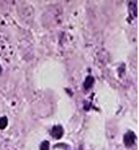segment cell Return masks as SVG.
<instances>
[{
  "mask_svg": "<svg viewBox=\"0 0 139 150\" xmlns=\"http://www.w3.org/2000/svg\"><path fill=\"white\" fill-rule=\"evenodd\" d=\"M0 74H1V66H0Z\"/></svg>",
  "mask_w": 139,
  "mask_h": 150,
  "instance_id": "8",
  "label": "cell"
},
{
  "mask_svg": "<svg viewBox=\"0 0 139 150\" xmlns=\"http://www.w3.org/2000/svg\"><path fill=\"white\" fill-rule=\"evenodd\" d=\"M127 7H128V12H131V18H136V15H138V4L131 1V3L127 4Z\"/></svg>",
  "mask_w": 139,
  "mask_h": 150,
  "instance_id": "3",
  "label": "cell"
},
{
  "mask_svg": "<svg viewBox=\"0 0 139 150\" xmlns=\"http://www.w3.org/2000/svg\"><path fill=\"white\" fill-rule=\"evenodd\" d=\"M79 150H84V149H83V146H82V145H80V146H79Z\"/></svg>",
  "mask_w": 139,
  "mask_h": 150,
  "instance_id": "7",
  "label": "cell"
},
{
  "mask_svg": "<svg viewBox=\"0 0 139 150\" xmlns=\"http://www.w3.org/2000/svg\"><path fill=\"white\" fill-rule=\"evenodd\" d=\"M135 139H136V135L134 131H127L126 134L123 135V144L126 147H133L134 144H135Z\"/></svg>",
  "mask_w": 139,
  "mask_h": 150,
  "instance_id": "1",
  "label": "cell"
},
{
  "mask_svg": "<svg viewBox=\"0 0 139 150\" xmlns=\"http://www.w3.org/2000/svg\"><path fill=\"white\" fill-rule=\"evenodd\" d=\"M63 134H64V130H63L62 126H54L52 130H51V135H52L55 139H60V138L63 137Z\"/></svg>",
  "mask_w": 139,
  "mask_h": 150,
  "instance_id": "2",
  "label": "cell"
},
{
  "mask_svg": "<svg viewBox=\"0 0 139 150\" xmlns=\"http://www.w3.org/2000/svg\"><path fill=\"white\" fill-rule=\"evenodd\" d=\"M94 82H95V79H94V76H91V75H88L86 78V81H84V83H83V88L84 90H90L91 87L94 86Z\"/></svg>",
  "mask_w": 139,
  "mask_h": 150,
  "instance_id": "4",
  "label": "cell"
},
{
  "mask_svg": "<svg viewBox=\"0 0 139 150\" xmlns=\"http://www.w3.org/2000/svg\"><path fill=\"white\" fill-rule=\"evenodd\" d=\"M40 150H49V142L48 141H43L40 144Z\"/></svg>",
  "mask_w": 139,
  "mask_h": 150,
  "instance_id": "6",
  "label": "cell"
},
{
  "mask_svg": "<svg viewBox=\"0 0 139 150\" xmlns=\"http://www.w3.org/2000/svg\"><path fill=\"white\" fill-rule=\"evenodd\" d=\"M7 126H8V118L7 117H1L0 118V130H4Z\"/></svg>",
  "mask_w": 139,
  "mask_h": 150,
  "instance_id": "5",
  "label": "cell"
}]
</instances>
